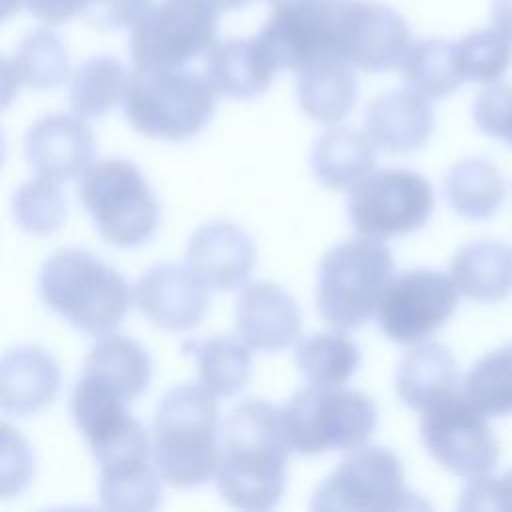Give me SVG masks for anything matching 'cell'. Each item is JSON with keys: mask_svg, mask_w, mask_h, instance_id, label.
I'll list each match as a JSON object with an SVG mask.
<instances>
[{"mask_svg": "<svg viewBox=\"0 0 512 512\" xmlns=\"http://www.w3.org/2000/svg\"><path fill=\"white\" fill-rule=\"evenodd\" d=\"M280 408L248 398L220 426L216 488L234 508H274L286 486L290 454Z\"/></svg>", "mask_w": 512, "mask_h": 512, "instance_id": "1", "label": "cell"}, {"mask_svg": "<svg viewBox=\"0 0 512 512\" xmlns=\"http://www.w3.org/2000/svg\"><path fill=\"white\" fill-rule=\"evenodd\" d=\"M220 448L218 406L204 386L170 388L152 420V458L170 486L196 488L216 474Z\"/></svg>", "mask_w": 512, "mask_h": 512, "instance_id": "2", "label": "cell"}, {"mask_svg": "<svg viewBox=\"0 0 512 512\" xmlns=\"http://www.w3.org/2000/svg\"><path fill=\"white\" fill-rule=\"evenodd\" d=\"M38 292L52 312L90 336L116 330L132 302L126 278L78 248L58 250L42 262Z\"/></svg>", "mask_w": 512, "mask_h": 512, "instance_id": "3", "label": "cell"}, {"mask_svg": "<svg viewBox=\"0 0 512 512\" xmlns=\"http://www.w3.org/2000/svg\"><path fill=\"white\" fill-rule=\"evenodd\" d=\"M218 92L206 78L182 68H140L128 76L122 98L132 128L148 138L182 142L210 122Z\"/></svg>", "mask_w": 512, "mask_h": 512, "instance_id": "4", "label": "cell"}, {"mask_svg": "<svg viewBox=\"0 0 512 512\" xmlns=\"http://www.w3.org/2000/svg\"><path fill=\"white\" fill-rule=\"evenodd\" d=\"M392 272V252L376 238L360 236L334 246L318 270L316 306L320 318L338 330L366 324L376 312Z\"/></svg>", "mask_w": 512, "mask_h": 512, "instance_id": "5", "label": "cell"}, {"mask_svg": "<svg viewBox=\"0 0 512 512\" xmlns=\"http://www.w3.org/2000/svg\"><path fill=\"white\" fill-rule=\"evenodd\" d=\"M286 440L298 454L352 450L376 426L374 402L358 390L310 384L280 408Z\"/></svg>", "mask_w": 512, "mask_h": 512, "instance_id": "6", "label": "cell"}, {"mask_svg": "<svg viewBox=\"0 0 512 512\" xmlns=\"http://www.w3.org/2000/svg\"><path fill=\"white\" fill-rule=\"evenodd\" d=\"M78 200L112 246H140L158 228V200L132 162L102 160L90 166L80 178Z\"/></svg>", "mask_w": 512, "mask_h": 512, "instance_id": "7", "label": "cell"}, {"mask_svg": "<svg viewBox=\"0 0 512 512\" xmlns=\"http://www.w3.org/2000/svg\"><path fill=\"white\" fill-rule=\"evenodd\" d=\"M212 0H160L130 28V56L140 68H182L208 52L218 34Z\"/></svg>", "mask_w": 512, "mask_h": 512, "instance_id": "8", "label": "cell"}, {"mask_svg": "<svg viewBox=\"0 0 512 512\" xmlns=\"http://www.w3.org/2000/svg\"><path fill=\"white\" fill-rule=\"evenodd\" d=\"M346 206L356 232L386 240L426 224L434 210V190L412 170L386 168L362 178L350 190Z\"/></svg>", "mask_w": 512, "mask_h": 512, "instance_id": "9", "label": "cell"}, {"mask_svg": "<svg viewBox=\"0 0 512 512\" xmlns=\"http://www.w3.org/2000/svg\"><path fill=\"white\" fill-rule=\"evenodd\" d=\"M422 506L404 486L400 460L380 446H356L312 496L314 510H400Z\"/></svg>", "mask_w": 512, "mask_h": 512, "instance_id": "10", "label": "cell"}, {"mask_svg": "<svg viewBox=\"0 0 512 512\" xmlns=\"http://www.w3.org/2000/svg\"><path fill=\"white\" fill-rule=\"evenodd\" d=\"M90 448L100 466L98 494L102 508L144 512L160 504L162 486L150 462V438L134 416Z\"/></svg>", "mask_w": 512, "mask_h": 512, "instance_id": "11", "label": "cell"}, {"mask_svg": "<svg viewBox=\"0 0 512 512\" xmlns=\"http://www.w3.org/2000/svg\"><path fill=\"white\" fill-rule=\"evenodd\" d=\"M420 434L436 462L460 478L486 476L498 462V440L488 416L464 394H452L424 410Z\"/></svg>", "mask_w": 512, "mask_h": 512, "instance_id": "12", "label": "cell"}, {"mask_svg": "<svg viewBox=\"0 0 512 512\" xmlns=\"http://www.w3.org/2000/svg\"><path fill=\"white\" fill-rule=\"evenodd\" d=\"M458 294L454 280L438 270H406L386 284L378 300V328L388 340L416 344L452 316Z\"/></svg>", "mask_w": 512, "mask_h": 512, "instance_id": "13", "label": "cell"}, {"mask_svg": "<svg viewBox=\"0 0 512 512\" xmlns=\"http://www.w3.org/2000/svg\"><path fill=\"white\" fill-rule=\"evenodd\" d=\"M410 48V28L390 6L372 0H340L336 58L364 72H388L402 64Z\"/></svg>", "mask_w": 512, "mask_h": 512, "instance_id": "14", "label": "cell"}, {"mask_svg": "<svg viewBox=\"0 0 512 512\" xmlns=\"http://www.w3.org/2000/svg\"><path fill=\"white\" fill-rule=\"evenodd\" d=\"M138 310L156 326L172 332L194 328L206 308V286L184 264H156L134 286Z\"/></svg>", "mask_w": 512, "mask_h": 512, "instance_id": "15", "label": "cell"}, {"mask_svg": "<svg viewBox=\"0 0 512 512\" xmlns=\"http://www.w3.org/2000/svg\"><path fill=\"white\" fill-rule=\"evenodd\" d=\"M24 154L38 176L68 182L88 170L94 158V134L80 116L48 114L28 128Z\"/></svg>", "mask_w": 512, "mask_h": 512, "instance_id": "16", "label": "cell"}, {"mask_svg": "<svg viewBox=\"0 0 512 512\" xmlns=\"http://www.w3.org/2000/svg\"><path fill=\"white\" fill-rule=\"evenodd\" d=\"M254 242L232 222H208L194 230L186 248V266L210 290L240 288L254 266Z\"/></svg>", "mask_w": 512, "mask_h": 512, "instance_id": "17", "label": "cell"}, {"mask_svg": "<svg viewBox=\"0 0 512 512\" xmlns=\"http://www.w3.org/2000/svg\"><path fill=\"white\" fill-rule=\"evenodd\" d=\"M300 326L298 302L276 284H250L236 300V332L256 350L288 348L300 336Z\"/></svg>", "mask_w": 512, "mask_h": 512, "instance_id": "18", "label": "cell"}, {"mask_svg": "<svg viewBox=\"0 0 512 512\" xmlns=\"http://www.w3.org/2000/svg\"><path fill=\"white\" fill-rule=\"evenodd\" d=\"M364 128L382 150L404 154L428 142L434 130V112L426 96L410 88L392 90L366 106Z\"/></svg>", "mask_w": 512, "mask_h": 512, "instance_id": "19", "label": "cell"}, {"mask_svg": "<svg viewBox=\"0 0 512 512\" xmlns=\"http://www.w3.org/2000/svg\"><path fill=\"white\" fill-rule=\"evenodd\" d=\"M60 386V368L40 346H18L0 362V406L12 416H30L48 406Z\"/></svg>", "mask_w": 512, "mask_h": 512, "instance_id": "20", "label": "cell"}, {"mask_svg": "<svg viewBox=\"0 0 512 512\" xmlns=\"http://www.w3.org/2000/svg\"><path fill=\"white\" fill-rule=\"evenodd\" d=\"M204 68L218 94L238 100L264 94L278 70L256 36L214 42L206 52Z\"/></svg>", "mask_w": 512, "mask_h": 512, "instance_id": "21", "label": "cell"}, {"mask_svg": "<svg viewBox=\"0 0 512 512\" xmlns=\"http://www.w3.org/2000/svg\"><path fill=\"white\" fill-rule=\"evenodd\" d=\"M298 104L306 116L322 124H336L354 108L358 80L354 66L336 56H320L298 70Z\"/></svg>", "mask_w": 512, "mask_h": 512, "instance_id": "22", "label": "cell"}, {"mask_svg": "<svg viewBox=\"0 0 512 512\" xmlns=\"http://www.w3.org/2000/svg\"><path fill=\"white\" fill-rule=\"evenodd\" d=\"M456 384V360L440 342H426L412 348L396 372L398 398L414 410H428L450 398L456 394Z\"/></svg>", "mask_w": 512, "mask_h": 512, "instance_id": "23", "label": "cell"}, {"mask_svg": "<svg viewBox=\"0 0 512 512\" xmlns=\"http://www.w3.org/2000/svg\"><path fill=\"white\" fill-rule=\"evenodd\" d=\"M310 166L316 180L326 188L352 190L374 172V142L368 134L352 128H330L312 146Z\"/></svg>", "mask_w": 512, "mask_h": 512, "instance_id": "24", "label": "cell"}, {"mask_svg": "<svg viewBox=\"0 0 512 512\" xmlns=\"http://www.w3.org/2000/svg\"><path fill=\"white\" fill-rule=\"evenodd\" d=\"M450 278L466 298L500 302L512 292V250L494 240L470 242L456 252Z\"/></svg>", "mask_w": 512, "mask_h": 512, "instance_id": "25", "label": "cell"}, {"mask_svg": "<svg viewBox=\"0 0 512 512\" xmlns=\"http://www.w3.org/2000/svg\"><path fill=\"white\" fill-rule=\"evenodd\" d=\"M4 72V104L10 98V88L20 84L34 90L60 86L70 74L68 48L48 28H38L22 38L12 58L2 62Z\"/></svg>", "mask_w": 512, "mask_h": 512, "instance_id": "26", "label": "cell"}, {"mask_svg": "<svg viewBox=\"0 0 512 512\" xmlns=\"http://www.w3.org/2000/svg\"><path fill=\"white\" fill-rule=\"evenodd\" d=\"M84 370L112 384L128 402L136 400L150 384L152 360L132 338L108 334L100 338L84 358Z\"/></svg>", "mask_w": 512, "mask_h": 512, "instance_id": "27", "label": "cell"}, {"mask_svg": "<svg viewBox=\"0 0 512 512\" xmlns=\"http://www.w3.org/2000/svg\"><path fill=\"white\" fill-rule=\"evenodd\" d=\"M182 352L196 360L198 382L214 396H234L250 380L248 346L232 336L216 334L206 340H188L182 344Z\"/></svg>", "mask_w": 512, "mask_h": 512, "instance_id": "28", "label": "cell"}, {"mask_svg": "<svg viewBox=\"0 0 512 512\" xmlns=\"http://www.w3.org/2000/svg\"><path fill=\"white\" fill-rule=\"evenodd\" d=\"M444 192L456 214L470 220H484L500 208L504 182L494 164L468 158L450 168L444 180Z\"/></svg>", "mask_w": 512, "mask_h": 512, "instance_id": "29", "label": "cell"}, {"mask_svg": "<svg viewBox=\"0 0 512 512\" xmlns=\"http://www.w3.org/2000/svg\"><path fill=\"white\" fill-rule=\"evenodd\" d=\"M128 72L114 56H92L70 80V108L80 118H98L114 108L126 92Z\"/></svg>", "mask_w": 512, "mask_h": 512, "instance_id": "30", "label": "cell"}, {"mask_svg": "<svg viewBox=\"0 0 512 512\" xmlns=\"http://www.w3.org/2000/svg\"><path fill=\"white\" fill-rule=\"evenodd\" d=\"M400 74L410 90L426 98H446L464 82L456 66L454 44L440 38L410 44Z\"/></svg>", "mask_w": 512, "mask_h": 512, "instance_id": "31", "label": "cell"}, {"mask_svg": "<svg viewBox=\"0 0 512 512\" xmlns=\"http://www.w3.org/2000/svg\"><path fill=\"white\" fill-rule=\"evenodd\" d=\"M298 372L318 386H342L360 364L354 340L336 332L312 334L294 352Z\"/></svg>", "mask_w": 512, "mask_h": 512, "instance_id": "32", "label": "cell"}, {"mask_svg": "<svg viewBox=\"0 0 512 512\" xmlns=\"http://www.w3.org/2000/svg\"><path fill=\"white\" fill-rule=\"evenodd\" d=\"M462 394L486 416L512 414V342L492 350L470 368Z\"/></svg>", "mask_w": 512, "mask_h": 512, "instance_id": "33", "label": "cell"}, {"mask_svg": "<svg viewBox=\"0 0 512 512\" xmlns=\"http://www.w3.org/2000/svg\"><path fill=\"white\" fill-rule=\"evenodd\" d=\"M456 66L464 82L488 84L512 64V36L500 28L480 30L454 44Z\"/></svg>", "mask_w": 512, "mask_h": 512, "instance_id": "34", "label": "cell"}, {"mask_svg": "<svg viewBox=\"0 0 512 512\" xmlns=\"http://www.w3.org/2000/svg\"><path fill=\"white\" fill-rule=\"evenodd\" d=\"M12 212L16 224L36 236H46L58 230L66 220V198L58 190L56 182L38 178L24 182L14 198Z\"/></svg>", "mask_w": 512, "mask_h": 512, "instance_id": "35", "label": "cell"}, {"mask_svg": "<svg viewBox=\"0 0 512 512\" xmlns=\"http://www.w3.org/2000/svg\"><path fill=\"white\" fill-rule=\"evenodd\" d=\"M474 122L488 136L508 138L512 130V86L494 84L482 90L474 102Z\"/></svg>", "mask_w": 512, "mask_h": 512, "instance_id": "36", "label": "cell"}, {"mask_svg": "<svg viewBox=\"0 0 512 512\" xmlns=\"http://www.w3.org/2000/svg\"><path fill=\"white\" fill-rule=\"evenodd\" d=\"M2 430V496L8 498L18 494L30 480L34 470V458L28 450L26 440L10 428L6 422L0 426Z\"/></svg>", "mask_w": 512, "mask_h": 512, "instance_id": "37", "label": "cell"}, {"mask_svg": "<svg viewBox=\"0 0 512 512\" xmlns=\"http://www.w3.org/2000/svg\"><path fill=\"white\" fill-rule=\"evenodd\" d=\"M458 508L468 512H512V470L500 476L486 474L470 480Z\"/></svg>", "mask_w": 512, "mask_h": 512, "instance_id": "38", "label": "cell"}, {"mask_svg": "<svg viewBox=\"0 0 512 512\" xmlns=\"http://www.w3.org/2000/svg\"><path fill=\"white\" fill-rule=\"evenodd\" d=\"M152 0H94L84 18L100 30L134 28L152 8Z\"/></svg>", "mask_w": 512, "mask_h": 512, "instance_id": "39", "label": "cell"}, {"mask_svg": "<svg viewBox=\"0 0 512 512\" xmlns=\"http://www.w3.org/2000/svg\"><path fill=\"white\" fill-rule=\"evenodd\" d=\"M94 0H24L28 12L44 24H64L74 16H84Z\"/></svg>", "mask_w": 512, "mask_h": 512, "instance_id": "40", "label": "cell"}, {"mask_svg": "<svg viewBox=\"0 0 512 512\" xmlns=\"http://www.w3.org/2000/svg\"><path fill=\"white\" fill-rule=\"evenodd\" d=\"M492 24L512 36V0L492 2Z\"/></svg>", "mask_w": 512, "mask_h": 512, "instance_id": "41", "label": "cell"}, {"mask_svg": "<svg viewBox=\"0 0 512 512\" xmlns=\"http://www.w3.org/2000/svg\"><path fill=\"white\" fill-rule=\"evenodd\" d=\"M222 12H228V10H242L246 8L252 0H212Z\"/></svg>", "mask_w": 512, "mask_h": 512, "instance_id": "42", "label": "cell"}, {"mask_svg": "<svg viewBox=\"0 0 512 512\" xmlns=\"http://www.w3.org/2000/svg\"><path fill=\"white\" fill-rule=\"evenodd\" d=\"M304 0H268L270 8L272 10H278V8H288V6H294V4H300Z\"/></svg>", "mask_w": 512, "mask_h": 512, "instance_id": "43", "label": "cell"}, {"mask_svg": "<svg viewBox=\"0 0 512 512\" xmlns=\"http://www.w3.org/2000/svg\"><path fill=\"white\" fill-rule=\"evenodd\" d=\"M508 142H510V146H512V130H510V134H508V138H506Z\"/></svg>", "mask_w": 512, "mask_h": 512, "instance_id": "44", "label": "cell"}]
</instances>
